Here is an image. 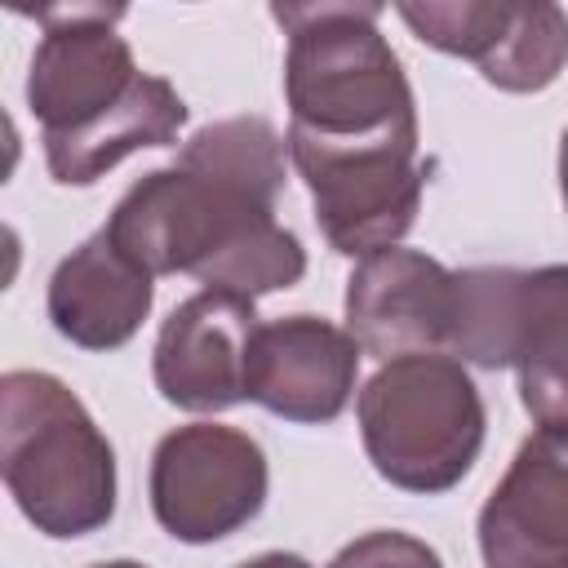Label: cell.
<instances>
[{"mask_svg":"<svg viewBox=\"0 0 568 568\" xmlns=\"http://www.w3.org/2000/svg\"><path fill=\"white\" fill-rule=\"evenodd\" d=\"M186 124V102L182 93L164 80L142 71L138 84L93 124L75 133H53L44 138V164L53 182L62 186H89L102 173H111L124 155L142 146H169L178 142V129Z\"/></svg>","mask_w":568,"mask_h":568,"instance_id":"cell-13","label":"cell"},{"mask_svg":"<svg viewBox=\"0 0 568 568\" xmlns=\"http://www.w3.org/2000/svg\"><path fill=\"white\" fill-rule=\"evenodd\" d=\"M235 568H311V564L302 555H293V550H266V555H253V559H244Z\"/></svg>","mask_w":568,"mask_h":568,"instance_id":"cell-18","label":"cell"},{"mask_svg":"<svg viewBox=\"0 0 568 568\" xmlns=\"http://www.w3.org/2000/svg\"><path fill=\"white\" fill-rule=\"evenodd\" d=\"M328 568H444V559H439L435 546H426L413 532L377 528V532H364V537L346 541L328 559Z\"/></svg>","mask_w":568,"mask_h":568,"instance_id":"cell-17","label":"cell"},{"mask_svg":"<svg viewBox=\"0 0 568 568\" xmlns=\"http://www.w3.org/2000/svg\"><path fill=\"white\" fill-rule=\"evenodd\" d=\"M0 475L44 537H89L115 515V448L53 373L0 377Z\"/></svg>","mask_w":568,"mask_h":568,"instance_id":"cell-3","label":"cell"},{"mask_svg":"<svg viewBox=\"0 0 568 568\" xmlns=\"http://www.w3.org/2000/svg\"><path fill=\"white\" fill-rule=\"evenodd\" d=\"M457 306V271L417 253V248H382L359 257L346 280V333L364 355L399 359V355H448Z\"/></svg>","mask_w":568,"mask_h":568,"instance_id":"cell-9","label":"cell"},{"mask_svg":"<svg viewBox=\"0 0 568 568\" xmlns=\"http://www.w3.org/2000/svg\"><path fill=\"white\" fill-rule=\"evenodd\" d=\"M288 160L315 200V222L333 253L373 257L382 248H395L413 231L426 191V164L417 160V138H382V142L288 138Z\"/></svg>","mask_w":568,"mask_h":568,"instance_id":"cell-5","label":"cell"},{"mask_svg":"<svg viewBox=\"0 0 568 568\" xmlns=\"http://www.w3.org/2000/svg\"><path fill=\"white\" fill-rule=\"evenodd\" d=\"M266 479V453L248 430L191 422L151 453V510L169 537L209 546L257 519Z\"/></svg>","mask_w":568,"mask_h":568,"instance_id":"cell-6","label":"cell"},{"mask_svg":"<svg viewBox=\"0 0 568 568\" xmlns=\"http://www.w3.org/2000/svg\"><path fill=\"white\" fill-rule=\"evenodd\" d=\"M288 142L262 115L195 129L169 169L138 178L106 235L146 275H195L204 288L266 297L306 275L302 240L275 222Z\"/></svg>","mask_w":568,"mask_h":568,"instance_id":"cell-1","label":"cell"},{"mask_svg":"<svg viewBox=\"0 0 568 568\" xmlns=\"http://www.w3.org/2000/svg\"><path fill=\"white\" fill-rule=\"evenodd\" d=\"M359 439L373 470L404 493L457 488L484 448V399L466 364L426 351L386 359L355 399Z\"/></svg>","mask_w":568,"mask_h":568,"instance_id":"cell-4","label":"cell"},{"mask_svg":"<svg viewBox=\"0 0 568 568\" xmlns=\"http://www.w3.org/2000/svg\"><path fill=\"white\" fill-rule=\"evenodd\" d=\"M284 27V98L288 138L306 142H382L417 138V102L408 75L377 31L382 4L320 0L271 4Z\"/></svg>","mask_w":568,"mask_h":568,"instance_id":"cell-2","label":"cell"},{"mask_svg":"<svg viewBox=\"0 0 568 568\" xmlns=\"http://www.w3.org/2000/svg\"><path fill=\"white\" fill-rule=\"evenodd\" d=\"M248 297L200 288L160 324L151 351L155 390L186 413H226L248 399V346L257 333Z\"/></svg>","mask_w":568,"mask_h":568,"instance_id":"cell-8","label":"cell"},{"mask_svg":"<svg viewBox=\"0 0 568 568\" xmlns=\"http://www.w3.org/2000/svg\"><path fill=\"white\" fill-rule=\"evenodd\" d=\"M155 302V275L115 248L106 231H93L49 275V320L80 351L124 346Z\"/></svg>","mask_w":568,"mask_h":568,"instance_id":"cell-12","label":"cell"},{"mask_svg":"<svg viewBox=\"0 0 568 568\" xmlns=\"http://www.w3.org/2000/svg\"><path fill=\"white\" fill-rule=\"evenodd\" d=\"M44 36L27 75V106L40 120L44 138L75 133L106 115L133 84L138 62L129 40L115 31L124 18L120 4H58L36 13Z\"/></svg>","mask_w":568,"mask_h":568,"instance_id":"cell-7","label":"cell"},{"mask_svg":"<svg viewBox=\"0 0 568 568\" xmlns=\"http://www.w3.org/2000/svg\"><path fill=\"white\" fill-rule=\"evenodd\" d=\"M484 568H568V426H537L479 510Z\"/></svg>","mask_w":568,"mask_h":568,"instance_id":"cell-10","label":"cell"},{"mask_svg":"<svg viewBox=\"0 0 568 568\" xmlns=\"http://www.w3.org/2000/svg\"><path fill=\"white\" fill-rule=\"evenodd\" d=\"M515 284H519V266L457 271V306H453V333H448L453 359H470L479 368L510 364Z\"/></svg>","mask_w":568,"mask_h":568,"instance_id":"cell-16","label":"cell"},{"mask_svg":"<svg viewBox=\"0 0 568 568\" xmlns=\"http://www.w3.org/2000/svg\"><path fill=\"white\" fill-rule=\"evenodd\" d=\"M510 368L537 426H568V266L519 271Z\"/></svg>","mask_w":568,"mask_h":568,"instance_id":"cell-14","label":"cell"},{"mask_svg":"<svg viewBox=\"0 0 568 568\" xmlns=\"http://www.w3.org/2000/svg\"><path fill=\"white\" fill-rule=\"evenodd\" d=\"M359 355L355 337L320 315L266 320L248 346V399L284 422L324 426L351 404Z\"/></svg>","mask_w":568,"mask_h":568,"instance_id":"cell-11","label":"cell"},{"mask_svg":"<svg viewBox=\"0 0 568 568\" xmlns=\"http://www.w3.org/2000/svg\"><path fill=\"white\" fill-rule=\"evenodd\" d=\"M93 568H146V564H138V559H106V564H93Z\"/></svg>","mask_w":568,"mask_h":568,"instance_id":"cell-20","label":"cell"},{"mask_svg":"<svg viewBox=\"0 0 568 568\" xmlns=\"http://www.w3.org/2000/svg\"><path fill=\"white\" fill-rule=\"evenodd\" d=\"M568 62V13L550 0H506L479 75L501 93H541Z\"/></svg>","mask_w":568,"mask_h":568,"instance_id":"cell-15","label":"cell"},{"mask_svg":"<svg viewBox=\"0 0 568 568\" xmlns=\"http://www.w3.org/2000/svg\"><path fill=\"white\" fill-rule=\"evenodd\" d=\"M559 195H564V209H568V129L559 138Z\"/></svg>","mask_w":568,"mask_h":568,"instance_id":"cell-19","label":"cell"}]
</instances>
